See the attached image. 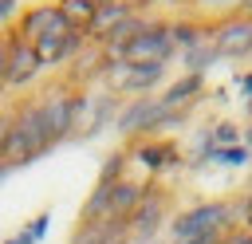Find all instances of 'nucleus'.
<instances>
[{"instance_id":"f257e3e1","label":"nucleus","mask_w":252,"mask_h":244,"mask_svg":"<svg viewBox=\"0 0 252 244\" xmlns=\"http://www.w3.org/2000/svg\"><path fill=\"white\" fill-rule=\"evenodd\" d=\"M55 146L51 130H47V118H43V106L39 102H20L12 110V130L4 138V150H0V161L8 169H20L35 157H43L47 150Z\"/></svg>"},{"instance_id":"f03ea898","label":"nucleus","mask_w":252,"mask_h":244,"mask_svg":"<svg viewBox=\"0 0 252 244\" xmlns=\"http://www.w3.org/2000/svg\"><path fill=\"white\" fill-rule=\"evenodd\" d=\"M240 213L244 209L228 201H201L169 220V244H189L201 236H228L240 224Z\"/></svg>"},{"instance_id":"7ed1b4c3","label":"nucleus","mask_w":252,"mask_h":244,"mask_svg":"<svg viewBox=\"0 0 252 244\" xmlns=\"http://www.w3.org/2000/svg\"><path fill=\"white\" fill-rule=\"evenodd\" d=\"M165 67L169 63H106V91H114L118 98H142V94H158V87H165Z\"/></svg>"},{"instance_id":"20e7f679","label":"nucleus","mask_w":252,"mask_h":244,"mask_svg":"<svg viewBox=\"0 0 252 244\" xmlns=\"http://www.w3.org/2000/svg\"><path fill=\"white\" fill-rule=\"evenodd\" d=\"M43 106V118H47V130L55 142L71 138L79 130V118H83V106H87V91H75V87H55L39 98Z\"/></svg>"},{"instance_id":"39448f33","label":"nucleus","mask_w":252,"mask_h":244,"mask_svg":"<svg viewBox=\"0 0 252 244\" xmlns=\"http://www.w3.org/2000/svg\"><path fill=\"white\" fill-rule=\"evenodd\" d=\"M173 55H177V43H173L169 20H150L146 31L122 47V63H169Z\"/></svg>"},{"instance_id":"423d86ee","label":"nucleus","mask_w":252,"mask_h":244,"mask_svg":"<svg viewBox=\"0 0 252 244\" xmlns=\"http://www.w3.org/2000/svg\"><path fill=\"white\" fill-rule=\"evenodd\" d=\"M165 220H169V193L158 189V185H146V193H142V201H138V209L130 216V240L134 244L158 240Z\"/></svg>"},{"instance_id":"0eeeda50","label":"nucleus","mask_w":252,"mask_h":244,"mask_svg":"<svg viewBox=\"0 0 252 244\" xmlns=\"http://www.w3.org/2000/svg\"><path fill=\"white\" fill-rule=\"evenodd\" d=\"M213 43L220 59H248L252 55V20L240 12H228L213 24Z\"/></svg>"},{"instance_id":"6e6552de","label":"nucleus","mask_w":252,"mask_h":244,"mask_svg":"<svg viewBox=\"0 0 252 244\" xmlns=\"http://www.w3.org/2000/svg\"><path fill=\"white\" fill-rule=\"evenodd\" d=\"M35 47V59H39V67H63V63H71L83 47H87V31H75V28H55V31H47L43 39H35L32 43Z\"/></svg>"},{"instance_id":"1a4fd4ad","label":"nucleus","mask_w":252,"mask_h":244,"mask_svg":"<svg viewBox=\"0 0 252 244\" xmlns=\"http://www.w3.org/2000/svg\"><path fill=\"white\" fill-rule=\"evenodd\" d=\"M39 59H35V47L28 39H20L16 31H8V75H4V87L20 91V87H32L39 79Z\"/></svg>"},{"instance_id":"9d476101","label":"nucleus","mask_w":252,"mask_h":244,"mask_svg":"<svg viewBox=\"0 0 252 244\" xmlns=\"http://www.w3.org/2000/svg\"><path fill=\"white\" fill-rule=\"evenodd\" d=\"M118 106H122V98H118L114 91L87 94V106H83V118H79V134H83V138H94V134H102L106 126H114Z\"/></svg>"},{"instance_id":"9b49d317","label":"nucleus","mask_w":252,"mask_h":244,"mask_svg":"<svg viewBox=\"0 0 252 244\" xmlns=\"http://www.w3.org/2000/svg\"><path fill=\"white\" fill-rule=\"evenodd\" d=\"M55 28H63V12H59V4H32V8H24L20 20L12 24V31H16L20 39H28V43L43 39V35L55 31Z\"/></svg>"},{"instance_id":"f8f14e48","label":"nucleus","mask_w":252,"mask_h":244,"mask_svg":"<svg viewBox=\"0 0 252 244\" xmlns=\"http://www.w3.org/2000/svg\"><path fill=\"white\" fill-rule=\"evenodd\" d=\"M201 91H205V75H189V71H181L177 79H169L161 91H158V98H161V106L165 110H193V102L201 98Z\"/></svg>"},{"instance_id":"ddd939ff","label":"nucleus","mask_w":252,"mask_h":244,"mask_svg":"<svg viewBox=\"0 0 252 244\" xmlns=\"http://www.w3.org/2000/svg\"><path fill=\"white\" fill-rule=\"evenodd\" d=\"M134 12H142V8H118V4H98L94 8V20H91V28H87V43H106L122 24H126V16H134Z\"/></svg>"},{"instance_id":"4468645a","label":"nucleus","mask_w":252,"mask_h":244,"mask_svg":"<svg viewBox=\"0 0 252 244\" xmlns=\"http://www.w3.org/2000/svg\"><path fill=\"white\" fill-rule=\"evenodd\" d=\"M142 193H146V185H142V181H130V177L114 181V185H110L106 220H130V216H134V209H138V201H142Z\"/></svg>"},{"instance_id":"2eb2a0df","label":"nucleus","mask_w":252,"mask_h":244,"mask_svg":"<svg viewBox=\"0 0 252 244\" xmlns=\"http://www.w3.org/2000/svg\"><path fill=\"white\" fill-rule=\"evenodd\" d=\"M71 63H75V71H67V83L71 87H87V83H94V79L106 75V55H102L98 43H87Z\"/></svg>"},{"instance_id":"dca6fc26","label":"nucleus","mask_w":252,"mask_h":244,"mask_svg":"<svg viewBox=\"0 0 252 244\" xmlns=\"http://www.w3.org/2000/svg\"><path fill=\"white\" fill-rule=\"evenodd\" d=\"M134 157L150 169V173H165V169H173L177 161H181V153H177V146L173 142H165V138H150V142H142L138 150H134Z\"/></svg>"},{"instance_id":"f3484780","label":"nucleus","mask_w":252,"mask_h":244,"mask_svg":"<svg viewBox=\"0 0 252 244\" xmlns=\"http://www.w3.org/2000/svg\"><path fill=\"white\" fill-rule=\"evenodd\" d=\"M177 55H181V67H185L189 75H205V71L220 59V55H217V43H213V31H209V35H201L197 43H189V47H185V51H177Z\"/></svg>"},{"instance_id":"a211bd4d","label":"nucleus","mask_w":252,"mask_h":244,"mask_svg":"<svg viewBox=\"0 0 252 244\" xmlns=\"http://www.w3.org/2000/svg\"><path fill=\"white\" fill-rule=\"evenodd\" d=\"M94 0H59V12H63V24L75 28V31H87L91 20H94Z\"/></svg>"},{"instance_id":"6ab92c4d","label":"nucleus","mask_w":252,"mask_h":244,"mask_svg":"<svg viewBox=\"0 0 252 244\" xmlns=\"http://www.w3.org/2000/svg\"><path fill=\"white\" fill-rule=\"evenodd\" d=\"M201 146H209V150L240 146V130H236L232 122H217V126H209V134H205V142H201Z\"/></svg>"},{"instance_id":"aec40b11","label":"nucleus","mask_w":252,"mask_h":244,"mask_svg":"<svg viewBox=\"0 0 252 244\" xmlns=\"http://www.w3.org/2000/svg\"><path fill=\"white\" fill-rule=\"evenodd\" d=\"M122 177H126V150H118V153H110V157H106V165H102L98 181H102V185H114V181H122Z\"/></svg>"},{"instance_id":"412c9836","label":"nucleus","mask_w":252,"mask_h":244,"mask_svg":"<svg viewBox=\"0 0 252 244\" xmlns=\"http://www.w3.org/2000/svg\"><path fill=\"white\" fill-rule=\"evenodd\" d=\"M47 224H51V216H47V213H39V216L24 228V236H28L32 244H39V240H43V232H47Z\"/></svg>"},{"instance_id":"4be33fe9","label":"nucleus","mask_w":252,"mask_h":244,"mask_svg":"<svg viewBox=\"0 0 252 244\" xmlns=\"http://www.w3.org/2000/svg\"><path fill=\"white\" fill-rule=\"evenodd\" d=\"M20 0H0V24H8V20H20Z\"/></svg>"},{"instance_id":"5701e85b","label":"nucleus","mask_w":252,"mask_h":244,"mask_svg":"<svg viewBox=\"0 0 252 244\" xmlns=\"http://www.w3.org/2000/svg\"><path fill=\"white\" fill-rule=\"evenodd\" d=\"M220 244H252V228H232Z\"/></svg>"},{"instance_id":"b1692460","label":"nucleus","mask_w":252,"mask_h":244,"mask_svg":"<svg viewBox=\"0 0 252 244\" xmlns=\"http://www.w3.org/2000/svg\"><path fill=\"white\" fill-rule=\"evenodd\" d=\"M4 75H8V35H0V87H4Z\"/></svg>"},{"instance_id":"393cba45","label":"nucleus","mask_w":252,"mask_h":244,"mask_svg":"<svg viewBox=\"0 0 252 244\" xmlns=\"http://www.w3.org/2000/svg\"><path fill=\"white\" fill-rule=\"evenodd\" d=\"M240 209H244V213H240V224H244V228H252V193L240 201Z\"/></svg>"},{"instance_id":"a878e982","label":"nucleus","mask_w":252,"mask_h":244,"mask_svg":"<svg viewBox=\"0 0 252 244\" xmlns=\"http://www.w3.org/2000/svg\"><path fill=\"white\" fill-rule=\"evenodd\" d=\"M197 8H228V4H240V0H193Z\"/></svg>"},{"instance_id":"bb28decb","label":"nucleus","mask_w":252,"mask_h":244,"mask_svg":"<svg viewBox=\"0 0 252 244\" xmlns=\"http://www.w3.org/2000/svg\"><path fill=\"white\" fill-rule=\"evenodd\" d=\"M94 4H118V8H142V0H94ZM146 12V8H142Z\"/></svg>"},{"instance_id":"cd10ccee","label":"nucleus","mask_w":252,"mask_h":244,"mask_svg":"<svg viewBox=\"0 0 252 244\" xmlns=\"http://www.w3.org/2000/svg\"><path fill=\"white\" fill-rule=\"evenodd\" d=\"M8 130H12V114H0V150H4V138H8Z\"/></svg>"},{"instance_id":"c85d7f7f","label":"nucleus","mask_w":252,"mask_h":244,"mask_svg":"<svg viewBox=\"0 0 252 244\" xmlns=\"http://www.w3.org/2000/svg\"><path fill=\"white\" fill-rule=\"evenodd\" d=\"M240 142H244V150H248V153H252V122H248V130H244V134H240Z\"/></svg>"},{"instance_id":"c756f323","label":"nucleus","mask_w":252,"mask_h":244,"mask_svg":"<svg viewBox=\"0 0 252 244\" xmlns=\"http://www.w3.org/2000/svg\"><path fill=\"white\" fill-rule=\"evenodd\" d=\"M8 173H12V169H8V165H4V161H0V181H4V177H8Z\"/></svg>"},{"instance_id":"7c9ffc66","label":"nucleus","mask_w":252,"mask_h":244,"mask_svg":"<svg viewBox=\"0 0 252 244\" xmlns=\"http://www.w3.org/2000/svg\"><path fill=\"white\" fill-rule=\"evenodd\" d=\"M150 4H158V0H142V8H150Z\"/></svg>"},{"instance_id":"2f4dec72","label":"nucleus","mask_w":252,"mask_h":244,"mask_svg":"<svg viewBox=\"0 0 252 244\" xmlns=\"http://www.w3.org/2000/svg\"><path fill=\"white\" fill-rule=\"evenodd\" d=\"M150 244H169V240H150Z\"/></svg>"}]
</instances>
